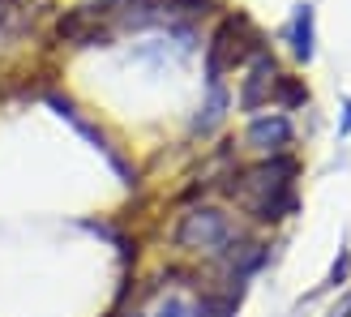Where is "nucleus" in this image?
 <instances>
[{
    "label": "nucleus",
    "instance_id": "1",
    "mask_svg": "<svg viewBox=\"0 0 351 317\" xmlns=\"http://www.w3.org/2000/svg\"><path fill=\"white\" fill-rule=\"evenodd\" d=\"M295 158L291 154H266L257 167H244L232 176L227 198H232L249 219L278 223L295 210Z\"/></svg>",
    "mask_w": 351,
    "mask_h": 317
},
{
    "label": "nucleus",
    "instance_id": "2",
    "mask_svg": "<svg viewBox=\"0 0 351 317\" xmlns=\"http://www.w3.org/2000/svg\"><path fill=\"white\" fill-rule=\"evenodd\" d=\"M176 244H180L184 253H202V257H232L236 244H240V232L223 210L193 206L180 219V227H176Z\"/></svg>",
    "mask_w": 351,
    "mask_h": 317
},
{
    "label": "nucleus",
    "instance_id": "3",
    "mask_svg": "<svg viewBox=\"0 0 351 317\" xmlns=\"http://www.w3.org/2000/svg\"><path fill=\"white\" fill-rule=\"evenodd\" d=\"M261 51V34L249 26V17H223L219 30L210 34L206 43V78L210 86H223V73L236 64H249L253 56Z\"/></svg>",
    "mask_w": 351,
    "mask_h": 317
},
{
    "label": "nucleus",
    "instance_id": "4",
    "mask_svg": "<svg viewBox=\"0 0 351 317\" xmlns=\"http://www.w3.org/2000/svg\"><path fill=\"white\" fill-rule=\"evenodd\" d=\"M278 64H274V56L266 47L257 51V56L249 60V78H244V86H240V112H257V108H266V103L274 99V91H278Z\"/></svg>",
    "mask_w": 351,
    "mask_h": 317
},
{
    "label": "nucleus",
    "instance_id": "5",
    "mask_svg": "<svg viewBox=\"0 0 351 317\" xmlns=\"http://www.w3.org/2000/svg\"><path fill=\"white\" fill-rule=\"evenodd\" d=\"M244 142H249L253 150H261V154H287V146H291V120L283 112L257 116L249 125V133H244Z\"/></svg>",
    "mask_w": 351,
    "mask_h": 317
},
{
    "label": "nucleus",
    "instance_id": "6",
    "mask_svg": "<svg viewBox=\"0 0 351 317\" xmlns=\"http://www.w3.org/2000/svg\"><path fill=\"white\" fill-rule=\"evenodd\" d=\"M287 39H291V51H295L300 60H313V5H300V9H295Z\"/></svg>",
    "mask_w": 351,
    "mask_h": 317
},
{
    "label": "nucleus",
    "instance_id": "7",
    "mask_svg": "<svg viewBox=\"0 0 351 317\" xmlns=\"http://www.w3.org/2000/svg\"><path fill=\"white\" fill-rule=\"evenodd\" d=\"M22 17H26L22 0H0V43L13 39V34L22 30Z\"/></svg>",
    "mask_w": 351,
    "mask_h": 317
},
{
    "label": "nucleus",
    "instance_id": "8",
    "mask_svg": "<svg viewBox=\"0 0 351 317\" xmlns=\"http://www.w3.org/2000/svg\"><path fill=\"white\" fill-rule=\"evenodd\" d=\"M193 313H197V305H184V301H167L159 313H154V317H193Z\"/></svg>",
    "mask_w": 351,
    "mask_h": 317
}]
</instances>
